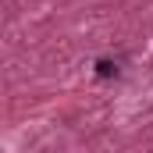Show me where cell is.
Masks as SVG:
<instances>
[{"label": "cell", "mask_w": 153, "mask_h": 153, "mask_svg": "<svg viewBox=\"0 0 153 153\" xmlns=\"http://www.w3.org/2000/svg\"><path fill=\"white\" fill-rule=\"evenodd\" d=\"M96 75H100V78H114V75H117V64H114V61H107V57L96 61Z\"/></svg>", "instance_id": "1"}]
</instances>
